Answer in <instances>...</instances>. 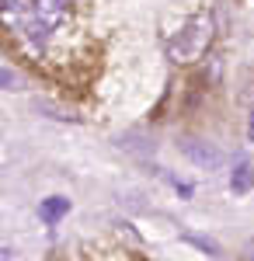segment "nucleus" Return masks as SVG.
<instances>
[{
    "label": "nucleus",
    "mask_w": 254,
    "mask_h": 261,
    "mask_svg": "<svg viewBox=\"0 0 254 261\" xmlns=\"http://www.w3.org/2000/svg\"><path fill=\"white\" fill-rule=\"evenodd\" d=\"M188 241H192V244H198V247H202V251H209V254H213V258H223V251H219V247H216L213 241H206V237H188Z\"/></svg>",
    "instance_id": "6"
},
{
    "label": "nucleus",
    "mask_w": 254,
    "mask_h": 261,
    "mask_svg": "<svg viewBox=\"0 0 254 261\" xmlns=\"http://www.w3.org/2000/svg\"><path fill=\"white\" fill-rule=\"evenodd\" d=\"M254 185V167L247 157H237L234 161V171H230V188H234V195H247Z\"/></svg>",
    "instance_id": "4"
},
{
    "label": "nucleus",
    "mask_w": 254,
    "mask_h": 261,
    "mask_svg": "<svg viewBox=\"0 0 254 261\" xmlns=\"http://www.w3.org/2000/svg\"><path fill=\"white\" fill-rule=\"evenodd\" d=\"M251 136H254V122H251Z\"/></svg>",
    "instance_id": "9"
},
{
    "label": "nucleus",
    "mask_w": 254,
    "mask_h": 261,
    "mask_svg": "<svg viewBox=\"0 0 254 261\" xmlns=\"http://www.w3.org/2000/svg\"><path fill=\"white\" fill-rule=\"evenodd\" d=\"M66 213H70V199H63V195H53V199H45L39 205V220L49 223V226H53V223H59Z\"/></svg>",
    "instance_id": "5"
},
{
    "label": "nucleus",
    "mask_w": 254,
    "mask_h": 261,
    "mask_svg": "<svg viewBox=\"0 0 254 261\" xmlns=\"http://www.w3.org/2000/svg\"><path fill=\"white\" fill-rule=\"evenodd\" d=\"M28 4H32L35 18L45 21V24H49L53 32L66 24V4H70V0H28Z\"/></svg>",
    "instance_id": "2"
},
{
    "label": "nucleus",
    "mask_w": 254,
    "mask_h": 261,
    "mask_svg": "<svg viewBox=\"0 0 254 261\" xmlns=\"http://www.w3.org/2000/svg\"><path fill=\"white\" fill-rule=\"evenodd\" d=\"M4 84H7V91H11V87H14V84H18V77H14V73H11V70H7V66H4Z\"/></svg>",
    "instance_id": "7"
},
{
    "label": "nucleus",
    "mask_w": 254,
    "mask_h": 261,
    "mask_svg": "<svg viewBox=\"0 0 254 261\" xmlns=\"http://www.w3.org/2000/svg\"><path fill=\"white\" fill-rule=\"evenodd\" d=\"M185 153H188V157H192L198 167H209V171L223 164V153H219L216 146H209V143H198V140H188V143H185Z\"/></svg>",
    "instance_id": "3"
},
{
    "label": "nucleus",
    "mask_w": 254,
    "mask_h": 261,
    "mask_svg": "<svg viewBox=\"0 0 254 261\" xmlns=\"http://www.w3.org/2000/svg\"><path fill=\"white\" fill-rule=\"evenodd\" d=\"M247 254H251V258H254V241H251V244H247Z\"/></svg>",
    "instance_id": "8"
},
{
    "label": "nucleus",
    "mask_w": 254,
    "mask_h": 261,
    "mask_svg": "<svg viewBox=\"0 0 254 261\" xmlns=\"http://www.w3.org/2000/svg\"><path fill=\"white\" fill-rule=\"evenodd\" d=\"M213 35H216L213 18H209V14H195L174 39L167 42V56H171L174 63H195V60H202V56L209 53Z\"/></svg>",
    "instance_id": "1"
}]
</instances>
